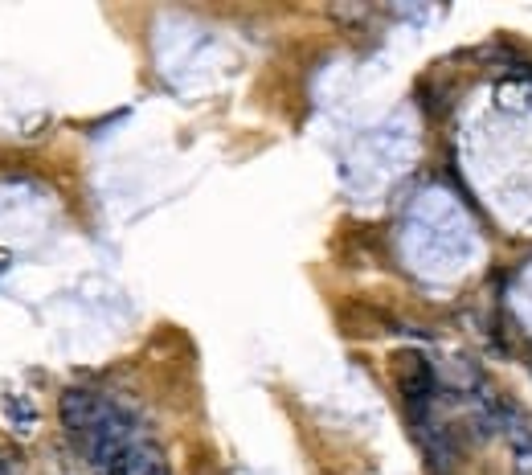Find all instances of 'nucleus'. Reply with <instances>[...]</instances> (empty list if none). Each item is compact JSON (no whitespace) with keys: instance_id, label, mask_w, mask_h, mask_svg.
I'll return each instance as SVG.
<instances>
[{"instance_id":"f257e3e1","label":"nucleus","mask_w":532,"mask_h":475,"mask_svg":"<svg viewBox=\"0 0 532 475\" xmlns=\"http://www.w3.org/2000/svg\"><path fill=\"white\" fill-rule=\"evenodd\" d=\"M131 435H136V422H131V414L119 410V406H111V402H103L95 426L86 430V451H91V463L99 471H107L131 443H136Z\"/></svg>"},{"instance_id":"f03ea898","label":"nucleus","mask_w":532,"mask_h":475,"mask_svg":"<svg viewBox=\"0 0 532 475\" xmlns=\"http://www.w3.org/2000/svg\"><path fill=\"white\" fill-rule=\"evenodd\" d=\"M99 406L103 402L91 390H66L58 398V418H62V426L70 430V435H86V430L95 426V418H99Z\"/></svg>"},{"instance_id":"7ed1b4c3","label":"nucleus","mask_w":532,"mask_h":475,"mask_svg":"<svg viewBox=\"0 0 532 475\" xmlns=\"http://www.w3.org/2000/svg\"><path fill=\"white\" fill-rule=\"evenodd\" d=\"M103 475H168V459L152 443H131Z\"/></svg>"},{"instance_id":"20e7f679","label":"nucleus","mask_w":532,"mask_h":475,"mask_svg":"<svg viewBox=\"0 0 532 475\" xmlns=\"http://www.w3.org/2000/svg\"><path fill=\"white\" fill-rule=\"evenodd\" d=\"M5 414H9L13 422H21V430H29V426L37 422V410H33L25 398H17V394H9V398H5Z\"/></svg>"},{"instance_id":"39448f33","label":"nucleus","mask_w":532,"mask_h":475,"mask_svg":"<svg viewBox=\"0 0 532 475\" xmlns=\"http://www.w3.org/2000/svg\"><path fill=\"white\" fill-rule=\"evenodd\" d=\"M0 475H9V467H5V463H0Z\"/></svg>"}]
</instances>
